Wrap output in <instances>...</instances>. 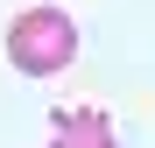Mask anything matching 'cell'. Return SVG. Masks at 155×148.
Masks as SVG:
<instances>
[{
    "mask_svg": "<svg viewBox=\"0 0 155 148\" xmlns=\"http://www.w3.org/2000/svg\"><path fill=\"white\" fill-rule=\"evenodd\" d=\"M49 148H120V141H113V120L99 106H64L49 120Z\"/></svg>",
    "mask_w": 155,
    "mask_h": 148,
    "instance_id": "7a4b0ae2",
    "label": "cell"
},
{
    "mask_svg": "<svg viewBox=\"0 0 155 148\" xmlns=\"http://www.w3.org/2000/svg\"><path fill=\"white\" fill-rule=\"evenodd\" d=\"M78 57V21L64 7H21L7 21V64L21 78H57Z\"/></svg>",
    "mask_w": 155,
    "mask_h": 148,
    "instance_id": "6da1fadb",
    "label": "cell"
}]
</instances>
